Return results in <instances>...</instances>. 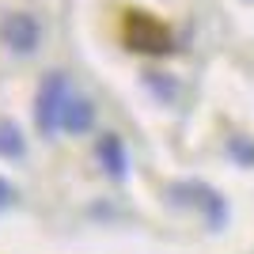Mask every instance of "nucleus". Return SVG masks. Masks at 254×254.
Returning <instances> with one entry per match:
<instances>
[{
    "label": "nucleus",
    "mask_w": 254,
    "mask_h": 254,
    "mask_svg": "<svg viewBox=\"0 0 254 254\" xmlns=\"http://www.w3.org/2000/svg\"><path fill=\"white\" fill-rule=\"evenodd\" d=\"M126 42L133 50H144V53H171V34L163 23H156L152 15L144 11H129L126 19Z\"/></svg>",
    "instance_id": "2"
},
{
    "label": "nucleus",
    "mask_w": 254,
    "mask_h": 254,
    "mask_svg": "<svg viewBox=\"0 0 254 254\" xmlns=\"http://www.w3.org/2000/svg\"><path fill=\"white\" fill-rule=\"evenodd\" d=\"M11 205H15V190H11L8 182L0 179V212H4V209H11Z\"/></svg>",
    "instance_id": "7"
},
{
    "label": "nucleus",
    "mask_w": 254,
    "mask_h": 254,
    "mask_svg": "<svg viewBox=\"0 0 254 254\" xmlns=\"http://www.w3.org/2000/svg\"><path fill=\"white\" fill-rule=\"evenodd\" d=\"M0 34H4V42L15 53H31L34 46H38V23H34L31 15H8L4 27H0Z\"/></svg>",
    "instance_id": "3"
},
{
    "label": "nucleus",
    "mask_w": 254,
    "mask_h": 254,
    "mask_svg": "<svg viewBox=\"0 0 254 254\" xmlns=\"http://www.w3.org/2000/svg\"><path fill=\"white\" fill-rule=\"evenodd\" d=\"M99 159H103V167L110 171L114 179H122V175H126V148H122V137L106 133V137L99 140Z\"/></svg>",
    "instance_id": "5"
},
{
    "label": "nucleus",
    "mask_w": 254,
    "mask_h": 254,
    "mask_svg": "<svg viewBox=\"0 0 254 254\" xmlns=\"http://www.w3.org/2000/svg\"><path fill=\"white\" fill-rule=\"evenodd\" d=\"M0 156H23V133L15 126H8V122H4V126H0Z\"/></svg>",
    "instance_id": "6"
},
{
    "label": "nucleus",
    "mask_w": 254,
    "mask_h": 254,
    "mask_svg": "<svg viewBox=\"0 0 254 254\" xmlns=\"http://www.w3.org/2000/svg\"><path fill=\"white\" fill-rule=\"evenodd\" d=\"M91 122H95V106L87 103L84 95L72 91L68 103H64V110H61V133H87Z\"/></svg>",
    "instance_id": "4"
},
{
    "label": "nucleus",
    "mask_w": 254,
    "mask_h": 254,
    "mask_svg": "<svg viewBox=\"0 0 254 254\" xmlns=\"http://www.w3.org/2000/svg\"><path fill=\"white\" fill-rule=\"evenodd\" d=\"M72 95V87H68V76L64 72H50L38 87V106H34V118H38V129H42L46 137L53 133H61V110Z\"/></svg>",
    "instance_id": "1"
}]
</instances>
